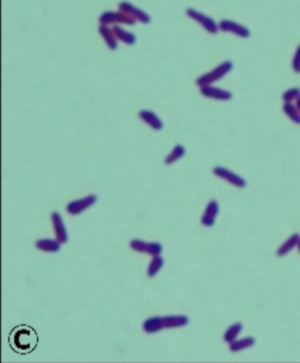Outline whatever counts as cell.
I'll return each instance as SVG.
<instances>
[{
  "label": "cell",
  "mask_w": 300,
  "mask_h": 363,
  "mask_svg": "<svg viewBox=\"0 0 300 363\" xmlns=\"http://www.w3.org/2000/svg\"><path fill=\"white\" fill-rule=\"evenodd\" d=\"M11 347L18 353L26 354L32 352L38 343V337L35 330L27 325H21L12 330L8 337Z\"/></svg>",
  "instance_id": "6da1fadb"
},
{
  "label": "cell",
  "mask_w": 300,
  "mask_h": 363,
  "mask_svg": "<svg viewBox=\"0 0 300 363\" xmlns=\"http://www.w3.org/2000/svg\"><path fill=\"white\" fill-rule=\"evenodd\" d=\"M232 69H233V63L231 61H225L223 63H221L212 71L200 76V77L196 80V84L199 87L205 85H210L211 83H215L220 79L224 78L229 72H231Z\"/></svg>",
  "instance_id": "7a4b0ae2"
},
{
  "label": "cell",
  "mask_w": 300,
  "mask_h": 363,
  "mask_svg": "<svg viewBox=\"0 0 300 363\" xmlns=\"http://www.w3.org/2000/svg\"><path fill=\"white\" fill-rule=\"evenodd\" d=\"M186 14L192 20L196 21L198 24H200L205 29L212 34H216L219 31V25L214 21V19H211L208 16H206L194 8H188L186 11Z\"/></svg>",
  "instance_id": "3957f363"
},
{
  "label": "cell",
  "mask_w": 300,
  "mask_h": 363,
  "mask_svg": "<svg viewBox=\"0 0 300 363\" xmlns=\"http://www.w3.org/2000/svg\"><path fill=\"white\" fill-rule=\"evenodd\" d=\"M99 22L101 25L115 24V23H123L127 25H133L135 23V19L126 13L120 12H105L99 17Z\"/></svg>",
  "instance_id": "277c9868"
},
{
  "label": "cell",
  "mask_w": 300,
  "mask_h": 363,
  "mask_svg": "<svg viewBox=\"0 0 300 363\" xmlns=\"http://www.w3.org/2000/svg\"><path fill=\"white\" fill-rule=\"evenodd\" d=\"M219 28L222 31L233 33L241 37V39H248V37H250L251 35V31L249 28H247L246 26L241 25V24H238L234 21L227 20V19H225V20H222L220 22Z\"/></svg>",
  "instance_id": "5b68a950"
},
{
  "label": "cell",
  "mask_w": 300,
  "mask_h": 363,
  "mask_svg": "<svg viewBox=\"0 0 300 363\" xmlns=\"http://www.w3.org/2000/svg\"><path fill=\"white\" fill-rule=\"evenodd\" d=\"M214 174L222 179H224L225 181H227V182H229L230 184L234 185L236 187L241 188L247 185V181L243 177H240L239 175L233 173V172L226 168L216 167L214 169Z\"/></svg>",
  "instance_id": "8992f818"
},
{
  "label": "cell",
  "mask_w": 300,
  "mask_h": 363,
  "mask_svg": "<svg viewBox=\"0 0 300 363\" xmlns=\"http://www.w3.org/2000/svg\"><path fill=\"white\" fill-rule=\"evenodd\" d=\"M200 93L208 99H212L216 101L226 102L232 99V93L228 90L221 89L218 87H214L211 85H205L200 86Z\"/></svg>",
  "instance_id": "52a82bcc"
},
{
  "label": "cell",
  "mask_w": 300,
  "mask_h": 363,
  "mask_svg": "<svg viewBox=\"0 0 300 363\" xmlns=\"http://www.w3.org/2000/svg\"><path fill=\"white\" fill-rule=\"evenodd\" d=\"M130 246L134 251L139 253H146L153 257L159 256L162 252V245L157 242H144L139 239H133L130 242Z\"/></svg>",
  "instance_id": "ba28073f"
},
{
  "label": "cell",
  "mask_w": 300,
  "mask_h": 363,
  "mask_svg": "<svg viewBox=\"0 0 300 363\" xmlns=\"http://www.w3.org/2000/svg\"><path fill=\"white\" fill-rule=\"evenodd\" d=\"M96 200H97V198H96V196L94 195L87 196L81 200H75V201L70 202L69 205H67L66 210H67V212L72 215L80 214L83 211H85L87 208L92 206L96 202Z\"/></svg>",
  "instance_id": "9c48e42d"
},
{
  "label": "cell",
  "mask_w": 300,
  "mask_h": 363,
  "mask_svg": "<svg viewBox=\"0 0 300 363\" xmlns=\"http://www.w3.org/2000/svg\"><path fill=\"white\" fill-rule=\"evenodd\" d=\"M119 8H120V11L131 16L132 18L135 19V20H138L141 23H150L151 21V17L146 12L141 11L140 8L135 7L130 2H127V1L121 2L119 4Z\"/></svg>",
  "instance_id": "30bf717a"
},
{
  "label": "cell",
  "mask_w": 300,
  "mask_h": 363,
  "mask_svg": "<svg viewBox=\"0 0 300 363\" xmlns=\"http://www.w3.org/2000/svg\"><path fill=\"white\" fill-rule=\"evenodd\" d=\"M51 217H52L53 228H54L57 240L61 242V243H65L67 241V239H69V235H67L65 226L63 224V219H62L60 213L53 212Z\"/></svg>",
  "instance_id": "8fae6325"
},
{
  "label": "cell",
  "mask_w": 300,
  "mask_h": 363,
  "mask_svg": "<svg viewBox=\"0 0 300 363\" xmlns=\"http://www.w3.org/2000/svg\"><path fill=\"white\" fill-rule=\"evenodd\" d=\"M218 213H219V204H218V202L217 201H210L208 204V206L206 208V211L201 217L202 225L206 226V227L214 226Z\"/></svg>",
  "instance_id": "7c38bea8"
},
{
  "label": "cell",
  "mask_w": 300,
  "mask_h": 363,
  "mask_svg": "<svg viewBox=\"0 0 300 363\" xmlns=\"http://www.w3.org/2000/svg\"><path fill=\"white\" fill-rule=\"evenodd\" d=\"M138 116L141 120H143L144 122L148 123L152 129L156 130H160L163 129L162 120L153 111L141 110L138 113Z\"/></svg>",
  "instance_id": "4fadbf2b"
},
{
  "label": "cell",
  "mask_w": 300,
  "mask_h": 363,
  "mask_svg": "<svg viewBox=\"0 0 300 363\" xmlns=\"http://www.w3.org/2000/svg\"><path fill=\"white\" fill-rule=\"evenodd\" d=\"M189 319L186 316H167L162 317L163 328H177L186 326Z\"/></svg>",
  "instance_id": "5bb4252c"
},
{
  "label": "cell",
  "mask_w": 300,
  "mask_h": 363,
  "mask_svg": "<svg viewBox=\"0 0 300 363\" xmlns=\"http://www.w3.org/2000/svg\"><path fill=\"white\" fill-rule=\"evenodd\" d=\"M99 33L103 37L106 45L109 46L111 50H115L118 48V42H117V36H115L114 30L109 28L106 25H101L99 27Z\"/></svg>",
  "instance_id": "9a60e30c"
},
{
  "label": "cell",
  "mask_w": 300,
  "mask_h": 363,
  "mask_svg": "<svg viewBox=\"0 0 300 363\" xmlns=\"http://www.w3.org/2000/svg\"><path fill=\"white\" fill-rule=\"evenodd\" d=\"M299 241H300V236L298 234H293L287 241H285L282 245H280V247L277 252V255L278 257H283L287 255L289 252H291L296 245H298Z\"/></svg>",
  "instance_id": "2e32d148"
},
{
  "label": "cell",
  "mask_w": 300,
  "mask_h": 363,
  "mask_svg": "<svg viewBox=\"0 0 300 363\" xmlns=\"http://www.w3.org/2000/svg\"><path fill=\"white\" fill-rule=\"evenodd\" d=\"M60 243L61 242L52 239H41L37 240L35 245L41 251L47 253H56L60 251Z\"/></svg>",
  "instance_id": "e0dca14e"
},
{
  "label": "cell",
  "mask_w": 300,
  "mask_h": 363,
  "mask_svg": "<svg viewBox=\"0 0 300 363\" xmlns=\"http://www.w3.org/2000/svg\"><path fill=\"white\" fill-rule=\"evenodd\" d=\"M143 330L147 333H155L163 329L162 317H152L144 321L142 325Z\"/></svg>",
  "instance_id": "ac0fdd59"
},
{
  "label": "cell",
  "mask_w": 300,
  "mask_h": 363,
  "mask_svg": "<svg viewBox=\"0 0 300 363\" xmlns=\"http://www.w3.org/2000/svg\"><path fill=\"white\" fill-rule=\"evenodd\" d=\"M113 30L115 36H117V39L122 41L123 43L128 44V45H133L137 43V36L129 31H126L125 29H123V28L119 26H115L113 28Z\"/></svg>",
  "instance_id": "d6986e66"
},
{
  "label": "cell",
  "mask_w": 300,
  "mask_h": 363,
  "mask_svg": "<svg viewBox=\"0 0 300 363\" xmlns=\"http://www.w3.org/2000/svg\"><path fill=\"white\" fill-rule=\"evenodd\" d=\"M254 345H255V338L248 337H245V338H241L239 340L232 341L230 343L229 349L232 352H238V351H241L244 349L250 348V347L254 346Z\"/></svg>",
  "instance_id": "ffe728a7"
},
{
  "label": "cell",
  "mask_w": 300,
  "mask_h": 363,
  "mask_svg": "<svg viewBox=\"0 0 300 363\" xmlns=\"http://www.w3.org/2000/svg\"><path fill=\"white\" fill-rule=\"evenodd\" d=\"M186 155V149L183 145H176L175 148L172 149L170 154L165 158V164L166 165H172L173 162H176L180 158H182L184 156Z\"/></svg>",
  "instance_id": "44dd1931"
},
{
  "label": "cell",
  "mask_w": 300,
  "mask_h": 363,
  "mask_svg": "<svg viewBox=\"0 0 300 363\" xmlns=\"http://www.w3.org/2000/svg\"><path fill=\"white\" fill-rule=\"evenodd\" d=\"M283 111L290 120H292L296 124H300V112L298 111L296 106H293L291 103H285L283 106Z\"/></svg>",
  "instance_id": "7402d4cb"
},
{
  "label": "cell",
  "mask_w": 300,
  "mask_h": 363,
  "mask_svg": "<svg viewBox=\"0 0 300 363\" xmlns=\"http://www.w3.org/2000/svg\"><path fill=\"white\" fill-rule=\"evenodd\" d=\"M241 330H243V325H241L240 323H235L232 325V326H230L225 334H224V340L226 342H229L231 343L232 341H234L236 339V337H238V334L241 332Z\"/></svg>",
  "instance_id": "603a6c76"
},
{
  "label": "cell",
  "mask_w": 300,
  "mask_h": 363,
  "mask_svg": "<svg viewBox=\"0 0 300 363\" xmlns=\"http://www.w3.org/2000/svg\"><path fill=\"white\" fill-rule=\"evenodd\" d=\"M164 264V261L160 256H155L152 261L150 262L149 268H148V276L149 278H154L156 275L159 270L162 268V266Z\"/></svg>",
  "instance_id": "cb8c5ba5"
},
{
  "label": "cell",
  "mask_w": 300,
  "mask_h": 363,
  "mask_svg": "<svg viewBox=\"0 0 300 363\" xmlns=\"http://www.w3.org/2000/svg\"><path fill=\"white\" fill-rule=\"evenodd\" d=\"M299 94H300V89L298 87H293V88H290L287 91H285L282 95V99L285 103H291L299 97Z\"/></svg>",
  "instance_id": "d4e9b609"
},
{
  "label": "cell",
  "mask_w": 300,
  "mask_h": 363,
  "mask_svg": "<svg viewBox=\"0 0 300 363\" xmlns=\"http://www.w3.org/2000/svg\"><path fill=\"white\" fill-rule=\"evenodd\" d=\"M292 69L296 74H300V45L297 47L292 59Z\"/></svg>",
  "instance_id": "484cf974"
},
{
  "label": "cell",
  "mask_w": 300,
  "mask_h": 363,
  "mask_svg": "<svg viewBox=\"0 0 300 363\" xmlns=\"http://www.w3.org/2000/svg\"><path fill=\"white\" fill-rule=\"evenodd\" d=\"M295 106L298 109V111L300 112V94H299V97L296 99V104H295Z\"/></svg>",
  "instance_id": "4316f807"
},
{
  "label": "cell",
  "mask_w": 300,
  "mask_h": 363,
  "mask_svg": "<svg viewBox=\"0 0 300 363\" xmlns=\"http://www.w3.org/2000/svg\"><path fill=\"white\" fill-rule=\"evenodd\" d=\"M298 251H299V253H300V241H299V243H298Z\"/></svg>",
  "instance_id": "83f0119b"
}]
</instances>
